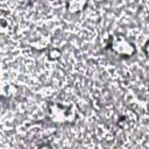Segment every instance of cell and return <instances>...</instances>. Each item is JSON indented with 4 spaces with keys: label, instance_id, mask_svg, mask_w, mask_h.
<instances>
[{
    "label": "cell",
    "instance_id": "obj_2",
    "mask_svg": "<svg viewBox=\"0 0 149 149\" xmlns=\"http://www.w3.org/2000/svg\"><path fill=\"white\" fill-rule=\"evenodd\" d=\"M112 49L118 54L122 56H130L134 54L135 48L132 43H129L123 36H114L112 38Z\"/></svg>",
    "mask_w": 149,
    "mask_h": 149
},
{
    "label": "cell",
    "instance_id": "obj_1",
    "mask_svg": "<svg viewBox=\"0 0 149 149\" xmlns=\"http://www.w3.org/2000/svg\"><path fill=\"white\" fill-rule=\"evenodd\" d=\"M49 115L57 123L72 122L76 119V108L73 105H62L52 102L49 105Z\"/></svg>",
    "mask_w": 149,
    "mask_h": 149
},
{
    "label": "cell",
    "instance_id": "obj_4",
    "mask_svg": "<svg viewBox=\"0 0 149 149\" xmlns=\"http://www.w3.org/2000/svg\"><path fill=\"white\" fill-rule=\"evenodd\" d=\"M135 123H136V115L132 111H126L123 114L120 115V118L118 120L119 127L125 129V130L132 129L135 126Z\"/></svg>",
    "mask_w": 149,
    "mask_h": 149
},
{
    "label": "cell",
    "instance_id": "obj_3",
    "mask_svg": "<svg viewBox=\"0 0 149 149\" xmlns=\"http://www.w3.org/2000/svg\"><path fill=\"white\" fill-rule=\"evenodd\" d=\"M15 30L14 19L3 12H0V33L1 34H12Z\"/></svg>",
    "mask_w": 149,
    "mask_h": 149
},
{
    "label": "cell",
    "instance_id": "obj_5",
    "mask_svg": "<svg viewBox=\"0 0 149 149\" xmlns=\"http://www.w3.org/2000/svg\"><path fill=\"white\" fill-rule=\"evenodd\" d=\"M85 3H86L85 0H70L68 7L71 12H78L85 6Z\"/></svg>",
    "mask_w": 149,
    "mask_h": 149
}]
</instances>
